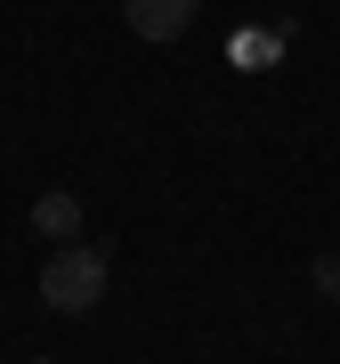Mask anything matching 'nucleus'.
Returning <instances> with one entry per match:
<instances>
[{"label": "nucleus", "mask_w": 340, "mask_h": 364, "mask_svg": "<svg viewBox=\"0 0 340 364\" xmlns=\"http://www.w3.org/2000/svg\"><path fill=\"white\" fill-rule=\"evenodd\" d=\"M195 9L203 0H122V16H130L138 41H179L186 25H195Z\"/></svg>", "instance_id": "obj_2"}, {"label": "nucleus", "mask_w": 340, "mask_h": 364, "mask_svg": "<svg viewBox=\"0 0 340 364\" xmlns=\"http://www.w3.org/2000/svg\"><path fill=\"white\" fill-rule=\"evenodd\" d=\"M97 299H105V251H90V243H57L49 259H41V308L90 316Z\"/></svg>", "instance_id": "obj_1"}, {"label": "nucleus", "mask_w": 340, "mask_h": 364, "mask_svg": "<svg viewBox=\"0 0 340 364\" xmlns=\"http://www.w3.org/2000/svg\"><path fill=\"white\" fill-rule=\"evenodd\" d=\"M275 49H284V16H275V25H260V33H227V57H235L243 73L275 65Z\"/></svg>", "instance_id": "obj_4"}, {"label": "nucleus", "mask_w": 340, "mask_h": 364, "mask_svg": "<svg viewBox=\"0 0 340 364\" xmlns=\"http://www.w3.org/2000/svg\"><path fill=\"white\" fill-rule=\"evenodd\" d=\"M33 235H41V243H81V195L41 186V195H33Z\"/></svg>", "instance_id": "obj_3"}, {"label": "nucleus", "mask_w": 340, "mask_h": 364, "mask_svg": "<svg viewBox=\"0 0 340 364\" xmlns=\"http://www.w3.org/2000/svg\"><path fill=\"white\" fill-rule=\"evenodd\" d=\"M33 364H49V356H33Z\"/></svg>", "instance_id": "obj_6"}, {"label": "nucleus", "mask_w": 340, "mask_h": 364, "mask_svg": "<svg viewBox=\"0 0 340 364\" xmlns=\"http://www.w3.org/2000/svg\"><path fill=\"white\" fill-rule=\"evenodd\" d=\"M308 275H316V291H324V299H340V251H316Z\"/></svg>", "instance_id": "obj_5"}]
</instances>
